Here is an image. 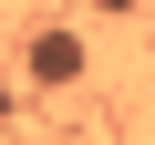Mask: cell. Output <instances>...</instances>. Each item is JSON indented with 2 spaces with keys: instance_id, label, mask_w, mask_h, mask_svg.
Masks as SVG:
<instances>
[{
  "instance_id": "6da1fadb",
  "label": "cell",
  "mask_w": 155,
  "mask_h": 145,
  "mask_svg": "<svg viewBox=\"0 0 155 145\" xmlns=\"http://www.w3.org/2000/svg\"><path fill=\"white\" fill-rule=\"evenodd\" d=\"M31 83H41V93L83 83V42H72V31H31Z\"/></svg>"
},
{
  "instance_id": "7a4b0ae2",
  "label": "cell",
  "mask_w": 155,
  "mask_h": 145,
  "mask_svg": "<svg viewBox=\"0 0 155 145\" xmlns=\"http://www.w3.org/2000/svg\"><path fill=\"white\" fill-rule=\"evenodd\" d=\"M83 11H104V21H134V11H145V0H83Z\"/></svg>"
}]
</instances>
